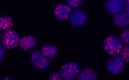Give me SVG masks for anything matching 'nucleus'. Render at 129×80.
<instances>
[{"mask_svg":"<svg viewBox=\"0 0 129 80\" xmlns=\"http://www.w3.org/2000/svg\"><path fill=\"white\" fill-rule=\"evenodd\" d=\"M13 25V20L9 16H0V29L6 31L11 29Z\"/></svg>","mask_w":129,"mask_h":80,"instance_id":"nucleus-13","label":"nucleus"},{"mask_svg":"<svg viewBox=\"0 0 129 80\" xmlns=\"http://www.w3.org/2000/svg\"><path fill=\"white\" fill-rule=\"evenodd\" d=\"M37 44L36 40L32 36H24L20 38L19 46L24 50H30L36 46Z\"/></svg>","mask_w":129,"mask_h":80,"instance_id":"nucleus-9","label":"nucleus"},{"mask_svg":"<svg viewBox=\"0 0 129 80\" xmlns=\"http://www.w3.org/2000/svg\"><path fill=\"white\" fill-rule=\"evenodd\" d=\"M124 46V43L120 39L114 35L108 36L103 42L105 52L106 54L111 56L119 55Z\"/></svg>","mask_w":129,"mask_h":80,"instance_id":"nucleus-1","label":"nucleus"},{"mask_svg":"<svg viewBox=\"0 0 129 80\" xmlns=\"http://www.w3.org/2000/svg\"><path fill=\"white\" fill-rule=\"evenodd\" d=\"M20 38L14 29L5 31L1 37V44L6 49H12L19 46Z\"/></svg>","mask_w":129,"mask_h":80,"instance_id":"nucleus-2","label":"nucleus"},{"mask_svg":"<svg viewBox=\"0 0 129 80\" xmlns=\"http://www.w3.org/2000/svg\"><path fill=\"white\" fill-rule=\"evenodd\" d=\"M120 56L125 62L129 61V46L128 45L124 46L120 52Z\"/></svg>","mask_w":129,"mask_h":80,"instance_id":"nucleus-15","label":"nucleus"},{"mask_svg":"<svg viewBox=\"0 0 129 80\" xmlns=\"http://www.w3.org/2000/svg\"><path fill=\"white\" fill-rule=\"evenodd\" d=\"M69 19L71 25L75 27H80L85 24L88 17L83 10L78 9L73 10Z\"/></svg>","mask_w":129,"mask_h":80,"instance_id":"nucleus-7","label":"nucleus"},{"mask_svg":"<svg viewBox=\"0 0 129 80\" xmlns=\"http://www.w3.org/2000/svg\"><path fill=\"white\" fill-rule=\"evenodd\" d=\"M49 80H62L61 77L58 73H53L50 76Z\"/></svg>","mask_w":129,"mask_h":80,"instance_id":"nucleus-17","label":"nucleus"},{"mask_svg":"<svg viewBox=\"0 0 129 80\" xmlns=\"http://www.w3.org/2000/svg\"><path fill=\"white\" fill-rule=\"evenodd\" d=\"M123 43L127 44L129 43V30L128 29H125L120 34V38H119Z\"/></svg>","mask_w":129,"mask_h":80,"instance_id":"nucleus-16","label":"nucleus"},{"mask_svg":"<svg viewBox=\"0 0 129 80\" xmlns=\"http://www.w3.org/2000/svg\"><path fill=\"white\" fill-rule=\"evenodd\" d=\"M126 62L120 55L113 56L106 63V67L109 73L114 75L120 73L125 67Z\"/></svg>","mask_w":129,"mask_h":80,"instance_id":"nucleus-4","label":"nucleus"},{"mask_svg":"<svg viewBox=\"0 0 129 80\" xmlns=\"http://www.w3.org/2000/svg\"><path fill=\"white\" fill-rule=\"evenodd\" d=\"M41 52L47 58L52 59L58 54V48L52 44H47L42 47Z\"/></svg>","mask_w":129,"mask_h":80,"instance_id":"nucleus-11","label":"nucleus"},{"mask_svg":"<svg viewBox=\"0 0 129 80\" xmlns=\"http://www.w3.org/2000/svg\"><path fill=\"white\" fill-rule=\"evenodd\" d=\"M82 3L83 2L81 0H67V4L72 9H79L82 5Z\"/></svg>","mask_w":129,"mask_h":80,"instance_id":"nucleus-14","label":"nucleus"},{"mask_svg":"<svg viewBox=\"0 0 129 80\" xmlns=\"http://www.w3.org/2000/svg\"><path fill=\"white\" fill-rule=\"evenodd\" d=\"M73 9L67 3H59L55 5L54 9V15L57 20L65 21L70 17Z\"/></svg>","mask_w":129,"mask_h":80,"instance_id":"nucleus-6","label":"nucleus"},{"mask_svg":"<svg viewBox=\"0 0 129 80\" xmlns=\"http://www.w3.org/2000/svg\"><path fill=\"white\" fill-rule=\"evenodd\" d=\"M30 60L32 65L38 69H46L50 64L49 59L43 55L41 50H35L31 53Z\"/></svg>","mask_w":129,"mask_h":80,"instance_id":"nucleus-5","label":"nucleus"},{"mask_svg":"<svg viewBox=\"0 0 129 80\" xmlns=\"http://www.w3.org/2000/svg\"><path fill=\"white\" fill-rule=\"evenodd\" d=\"M1 37H2V30L0 29V40L1 39Z\"/></svg>","mask_w":129,"mask_h":80,"instance_id":"nucleus-20","label":"nucleus"},{"mask_svg":"<svg viewBox=\"0 0 129 80\" xmlns=\"http://www.w3.org/2000/svg\"><path fill=\"white\" fill-rule=\"evenodd\" d=\"M113 23L116 26L125 27L128 26L129 25V18L128 15L125 13H121L119 14L114 15L113 18Z\"/></svg>","mask_w":129,"mask_h":80,"instance_id":"nucleus-12","label":"nucleus"},{"mask_svg":"<svg viewBox=\"0 0 129 80\" xmlns=\"http://www.w3.org/2000/svg\"><path fill=\"white\" fill-rule=\"evenodd\" d=\"M5 49H6L2 46V44H0V63L3 60L4 56H5L6 52Z\"/></svg>","mask_w":129,"mask_h":80,"instance_id":"nucleus-18","label":"nucleus"},{"mask_svg":"<svg viewBox=\"0 0 129 80\" xmlns=\"http://www.w3.org/2000/svg\"><path fill=\"white\" fill-rule=\"evenodd\" d=\"M77 79L78 80H97V75L94 70L85 68L80 70Z\"/></svg>","mask_w":129,"mask_h":80,"instance_id":"nucleus-10","label":"nucleus"},{"mask_svg":"<svg viewBox=\"0 0 129 80\" xmlns=\"http://www.w3.org/2000/svg\"><path fill=\"white\" fill-rule=\"evenodd\" d=\"M106 8L108 13L112 15L124 13L125 2L122 0H109L106 3Z\"/></svg>","mask_w":129,"mask_h":80,"instance_id":"nucleus-8","label":"nucleus"},{"mask_svg":"<svg viewBox=\"0 0 129 80\" xmlns=\"http://www.w3.org/2000/svg\"><path fill=\"white\" fill-rule=\"evenodd\" d=\"M0 80H13L11 78H9V77H5V78H3Z\"/></svg>","mask_w":129,"mask_h":80,"instance_id":"nucleus-19","label":"nucleus"},{"mask_svg":"<svg viewBox=\"0 0 129 80\" xmlns=\"http://www.w3.org/2000/svg\"><path fill=\"white\" fill-rule=\"evenodd\" d=\"M80 72V68L78 64L70 62L61 67L60 76L63 80H75Z\"/></svg>","mask_w":129,"mask_h":80,"instance_id":"nucleus-3","label":"nucleus"}]
</instances>
